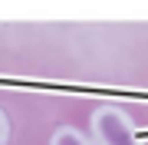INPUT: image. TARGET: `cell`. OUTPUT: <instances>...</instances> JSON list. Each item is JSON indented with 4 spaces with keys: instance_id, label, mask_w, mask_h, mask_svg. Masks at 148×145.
<instances>
[{
    "instance_id": "obj_1",
    "label": "cell",
    "mask_w": 148,
    "mask_h": 145,
    "mask_svg": "<svg viewBox=\"0 0 148 145\" xmlns=\"http://www.w3.org/2000/svg\"><path fill=\"white\" fill-rule=\"evenodd\" d=\"M92 142L95 145H142L135 122L119 106H99L92 112Z\"/></svg>"
},
{
    "instance_id": "obj_3",
    "label": "cell",
    "mask_w": 148,
    "mask_h": 145,
    "mask_svg": "<svg viewBox=\"0 0 148 145\" xmlns=\"http://www.w3.org/2000/svg\"><path fill=\"white\" fill-rule=\"evenodd\" d=\"M7 139H10V119H7V112L0 109V145H7Z\"/></svg>"
},
{
    "instance_id": "obj_2",
    "label": "cell",
    "mask_w": 148,
    "mask_h": 145,
    "mask_svg": "<svg viewBox=\"0 0 148 145\" xmlns=\"http://www.w3.org/2000/svg\"><path fill=\"white\" fill-rule=\"evenodd\" d=\"M49 145H95V142L86 139L76 125H59V129L49 135Z\"/></svg>"
}]
</instances>
